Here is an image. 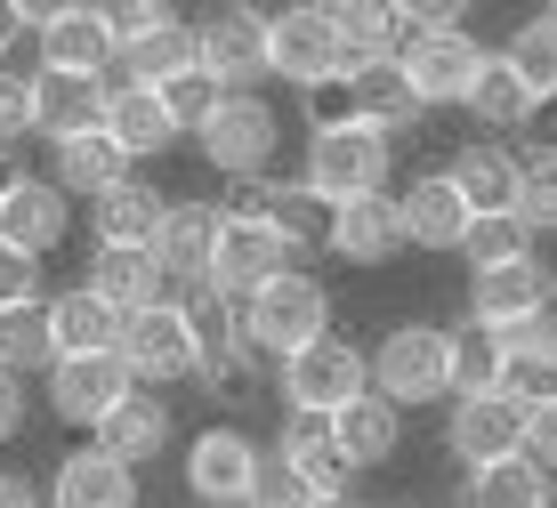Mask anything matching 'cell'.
<instances>
[{
  "label": "cell",
  "instance_id": "cell-1",
  "mask_svg": "<svg viewBox=\"0 0 557 508\" xmlns=\"http://www.w3.org/2000/svg\"><path fill=\"white\" fill-rule=\"evenodd\" d=\"M243 339H251V356L267 363H292L299 347H315L323 331H332V290H323L307 267H292V275H275L267 290H251V299L235 307Z\"/></svg>",
  "mask_w": 557,
  "mask_h": 508
},
{
  "label": "cell",
  "instance_id": "cell-2",
  "mask_svg": "<svg viewBox=\"0 0 557 508\" xmlns=\"http://www.w3.org/2000/svg\"><path fill=\"white\" fill-rule=\"evenodd\" d=\"M388 170H396V138L363 122H323L307 129V153H299V186L323 194V202H356V194H388Z\"/></svg>",
  "mask_w": 557,
  "mask_h": 508
},
{
  "label": "cell",
  "instance_id": "cell-3",
  "mask_svg": "<svg viewBox=\"0 0 557 508\" xmlns=\"http://www.w3.org/2000/svg\"><path fill=\"white\" fill-rule=\"evenodd\" d=\"M363 371H372V396L412 412V404H445L453 396V331L436 323H396L380 347H363Z\"/></svg>",
  "mask_w": 557,
  "mask_h": 508
},
{
  "label": "cell",
  "instance_id": "cell-4",
  "mask_svg": "<svg viewBox=\"0 0 557 508\" xmlns=\"http://www.w3.org/2000/svg\"><path fill=\"white\" fill-rule=\"evenodd\" d=\"M275 387H283V412L292 420H332L348 412L356 396H372V371H363V347L323 331L315 347H299L292 363H275Z\"/></svg>",
  "mask_w": 557,
  "mask_h": 508
},
{
  "label": "cell",
  "instance_id": "cell-5",
  "mask_svg": "<svg viewBox=\"0 0 557 508\" xmlns=\"http://www.w3.org/2000/svg\"><path fill=\"white\" fill-rule=\"evenodd\" d=\"M195 146H202V162L219 170L226 186L235 178H267V162H275V146H283V122H275V106H267L259 89H226L219 113L195 129Z\"/></svg>",
  "mask_w": 557,
  "mask_h": 508
},
{
  "label": "cell",
  "instance_id": "cell-6",
  "mask_svg": "<svg viewBox=\"0 0 557 508\" xmlns=\"http://www.w3.org/2000/svg\"><path fill=\"white\" fill-rule=\"evenodd\" d=\"M267 73H283L292 89H315V97L348 82L339 33H332V16H323L315 0H299V9H275V16H267Z\"/></svg>",
  "mask_w": 557,
  "mask_h": 508
},
{
  "label": "cell",
  "instance_id": "cell-7",
  "mask_svg": "<svg viewBox=\"0 0 557 508\" xmlns=\"http://www.w3.org/2000/svg\"><path fill=\"white\" fill-rule=\"evenodd\" d=\"M113 356L129 363V380H138V387L162 396L170 380H195L202 331H195V315H186L178 299H162V307H146V315H122V347H113Z\"/></svg>",
  "mask_w": 557,
  "mask_h": 508
},
{
  "label": "cell",
  "instance_id": "cell-8",
  "mask_svg": "<svg viewBox=\"0 0 557 508\" xmlns=\"http://www.w3.org/2000/svg\"><path fill=\"white\" fill-rule=\"evenodd\" d=\"M195 65L219 89H251L259 73H267V9H243V0L210 9L202 25H195Z\"/></svg>",
  "mask_w": 557,
  "mask_h": 508
},
{
  "label": "cell",
  "instance_id": "cell-9",
  "mask_svg": "<svg viewBox=\"0 0 557 508\" xmlns=\"http://www.w3.org/2000/svg\"><path fill=\"white\" fill-rule=\"evenodd\" d=\"M445 444L460 468H493V460H517L525 453V396H453V420H445Z\"/></svg>",
  "mask_w": 557,
  "mask_h": 508
},
{
  "label": "cell",
  "instance_id": "cell-10",
  "mask_svg": "<svg viewBox=\"0 0 557 508\" xmlns=\"http://www.w3.org/2000/svg\"><path fill=\"white\" fill-rule=\"evenodd\" d=\"M292 243H283L275 226H251V219H219V250H210V283H219V299H251L267 290L275 275H292Z\"/></svg>",
  "mask_w": 557,
  "mask_h": 508
},
{
  "label": "cell",
  "instance_id": "cell-11",
  "mask_svg": "<svg viewBox=\"0 0 557 508\" xmlns=\"http://www.w3.org/2000/svg\"><path fill=\"white\" fill-rule=\"evenodd\" d=\"M259 444L243 436V428H202L195 444H186V493H195L202 508H243L259 484Z\"/></svg>",
  "mask_w": 557,
  "mask_h": 508
},
{
  "label": "cell",
  "instance_id": "cell-12",
  "mask_svg": "<svg viewBox=\"0 0 557 508\" xmlns=\"http://www.w3.org/2000/svg\"><path fill=\"white\" fill-rule=\"evenodd\" d=\"M33 57H41L49 73H113V25L106 9H89V0H65V9H41L33 16Z\"/></svg>",
  "mask_w": 557,
  "mask_h": 508
},
{
  "label": "cell",
  "instance_id": "cell-13",
  "mask_svg": "<svg viewBox=\"0 0 557 508\" xmlns=\"http://www.w3.org/2000/svg\"><path fill=\"white\" fill-rule=\"evenodd\" d=\"M129 387H138V380H129L122 356H57L49 363V412L65 428H98Z\"/></svg>",
  "mask_w": 557,
  "mask_h": 508
},
{
  "label": "cell",
  "instance_id": "cell-14",
  "mask_svg": "<svg viewBox=\"0 0 557 508\" xmlns=\"http://www.w3.org/2000/svg\"><path fill=\"white\" fill-rule=\"evenodd\" d=\"M73 234V202L57 194L49 178H0V243L9 250H25V259H49L57 243Z\"/></svg>",
  "mask_w": 557,
  "mask_h": 508
},
{
  "label": "cell",
  "instance_id": "cell-15",
  "mask_svg": "<svg viewBox=\"0 0 557 508\" xmlns=\"http://www.w3.org/2000/svg\"><path fill=\"white\" fill-rule=\"evenodd\" d=\"M396 65H405L420 113H429V106H469V82H476V65H485V49H476V33L460 25V33H436V41L396 49Z\"/></svg>",
  "mask_w": 557,
  "mask_h": 508
},
{
  "label": "cell",
  "instance_id": "cell-16",
  "mask_svg": "<svg viewBox=\"0 0 557 508\" xmlns=\"http://www.w3.org/2000/svg\"><path fill=\"white\" fill-rule=\"evenodd\" d=\"M557 307V283L542 259H509V267H485L469 275V323L476 331H502V323H525V315H549Z\"/></svg>",
  "mask_w": 557,
  "mask_h": 508
},
{
  "label": "cell",
  "instance_id": "cell-17",
  "mask_svg": "<svg viewBox=\"0 0 557 508\" xmlns=\"http://www.w3.org/2000/svg\"><path fill=\"white\" fill-rule=\"evenodd\" d=\"M89 129H106V82L98 73L33 65V138L65 146V138H89Z\"/></svg>",
  "mask_w": 557,
  "mask_h": 508
},
{
  "label": "cell",
  "instance_id": "cell-18",
  "mask_svg": "<svg viewBox=\"0 0 557 508\" xmlns=\"http://www.w3.org/2000/svg\"><path fill=\"white\" fill-rule=\"evenodd\" d=\"M41 508H138V468L106 460L98 444H73V453L49 468Z\"/></svg>",
  "mask_w": 557,
  "mask_h": 508
},
{
  "label": "cell",
  "instance_id": "cell-19",
  "mask_svg": "<svg viewBox=\"0 0 557 508\" xmlns=\"http://www.w3.org/2000/svg\"><path fill=\"white\" fill-rule=\"evenodd\" d=\"M146 250H153V267H162L170 290L210 283V250H219V202H170Z\"/></svg>",
  "mask_w": 557,
  "mask_h": 508
},
{
  "label": "cell",
  "instance_id": "cell-20",
  "mask_svg": "<svg viewBox=\"0 0 557 508\" xmlns=\"http://www.w3.org/2000/svg\"><path fill=\"white\" fill-rule=\"evenodd\" d=\"M170 428H178V420H170V404L153 396V387H129V396L89 428V444H98L106 460H122V468H146V460L170 453Z\"/></svg>",
  "mask_w": 557,
  "mask_h": 508
},
{
  "label": "cell",
  "instance_id": "cell-21",
  "mask_svg": "<svg viewBox=\"0 0 557 508\" xmlns=\"http://www.w3.org/2000/svg\"><path fill=\"white\" fill-rule=\"evenodd\" d=\"M323 250L348 267H388L396 250H405V219H396V194H356V202L332 210V234H323Z\"/></svg>",
  "mask_w": 557,
  "mask_h": 508
},
{
  "label": "cell",
  "instance_id": "cell-22",
  "mask_svg": "<svg viewBox=\"0 0 557 508\" xmlns=\"http://www.w3.org/2000/svg\"><path fill=\"white\" fill-rule=\"evenodd\" d=\"M339 106H348V122L380 129V138H405V129L420 122V97H412V82H405V65H396V57L356 65L348 82H339Z\"/></svg>",
  "mask_w": 557,
  "mask_h": 508
},
{
  "label": "cell",
  "instance_id": "cell-23",
  "mask_svg": "<svg viewBox=\"0 0 557 508\" xmlns=\"http://www.w3.org/2000/svg\"><path fill=\"white\" fill-rule=\"evenodd\" d=\"M275 460L292 468V476L315 493L323 508H339L348 500V484H356V468H348V453L332 444V420H283V444H275Z\"/></svg>",
  "mask_w": 557,
  "mask_h": 508
},
{
  "label": "cell",
  "instance_id": "cell-24",
  "mask_svg": "<svg viewBox=\"0 0 557 508\" xmlns=\"http://www.w3.org/2000/svg\"><path fill=\"white\" fill-rule=\"evenodd\" d=\"M453 194L469 202V219H509L517 210V178H525V162H517L509 146H493V138H476V146H460L453 153Z\"/></svg>",
  "mask_w": 557,
  "mask_h": 508
},
{
  "label": "cell",
  "instance_id": "cell-25",
  "mask_svg": "<svg viewBox=\"0 0 557 508\" xmlns=\"http://www.w3.org/2000/svg\"><path fill=\"white\" fill-rule=\"evenodd\" d=\"M82 290H89V299H106L113 315H146V307L170 299V283H162V267H153V250H89Z\"/></svg>",
  "mask_w": 557,
  "mask_h": 508
},
{
  "label": "cell",
  "instance_id": "cell-26",
  "mask_svg": "<svg viewBox=\"0 0 557 508\" xmlns=\"http://www.w3.org/2000/svg\"><path fill=\"white\" fill-rule=\"evenodd\" d=\"M396 219H405L412 250H460L469 243V202L453 194L445 170H429V178H412V194H396Z\"/></svg>",
  "mask_w": 557,
  "mask_h": 508
},
{
  "label": "cell",
  "instance_id": "cell-27",
  "mask_svg": "<svg viewBox=\"0 0 557 508\" xmlns=\"http://www.w3.org/2000/svg\"><path fill=\"white\" fill-rule=\"evenodd\" d=\"M186 65H195V25H186V16H162L153 33H138V41L113 49V73H106V82H122V89H162L170 73H186Z\"/></svg>",
  "mask_w": 557,
  "mask_h": 508
},
{
  "label": "cell",
  "instance_id": "cell-28",
  "mask_svg": "<svg viewBox=\"0 0 557 508\" xmlns=\"http://www.w3.org/2000/svg\"><path fill=\"white\" fill-rule=\"evenodd\" d=\"M106 138L122 146V162H129V170H138V162H153V153L178 146V129H170V113H162V97H153V89H122V82H106Z\"/></svg>",
  "mask_w": 557,
  "mask_h": 508
},
{
  "label": "cell",
  "instance_id": "cell-29",
  "mask_svg": "<svg viewBox=\"0 0 557 508\" xmlns=\"http://www.w3.org/2000/svg\"><path fill=\"white\" fill-rule=\"evenodd\" d=\"M162 210H170V194H153L146 178H122L113 194L89 202V234H98V250H146Z\"/></svg>",
  "mask_w": 557,
  "mask_h": 508
},
{
  "label": "cell",
  "instance_id": "cell-30",
  "mask_svg": "<svg viewBox=\"0 0 557 508\" xmlns=\"http://www.w3.org/2000/svg\"><path fill=\"white\" fill-rule=\"evenodd\" d=\"M41 315H49L57 356H113V347H122V315H113L106 299H89L82 283L57 290V299H41Z\"/></svg>",
  "mask_w": 557,
  "mask_h": 508
},
{
  "label": "cell",
  "instance_id": "cell-31",
  "mask_svg": "<svg viewBox=\"0 0 557 508\" xmlns=\"http://www.w3.org/2000/svg\"><path fill=\"white\" fill-rule=\"evenodd\" d=\"M493 347H502L509 363V396H549L557 387V315H525V323H502L493 331Z\"/></svg>",
  "mask_w": 557,
  "mask_h": 508
},
{
  "label": "cell",
  "instance_id": "cell-32",
  "mask_svg": "<svg viewBox=\"0 0 557 508\" xmlns=\"http://www.w3.org/2000/svg\"><path fill=\"white\" fill-rule=\"evenodd\" d=\"M122 178H129L122 146H113L106 129H89V138H65V146H57V178H49V186L65 194V202H73V194H82V202H98V194H113Z\"/></svg>",
  "mask_w": 557,
  "mask_h": 508
},
{
  "label": "cell",
  "instance_id": "cell-33",
  "mask_svg": "<svg viewBox=\"0 0 557 508\" xmlns=\"http://www.w3.org/2000/svg\"><path fill=\"white\" fill-rule=\"evenodd\" d=\"M396 436H405V412H396V404H380V396H356L348 412H332V444L348 453L356 476L388 460V453H396Z\"/></svg>",
  "mask_w": 557,
  "mask_h": 508
},
{
  "label": "cell",
  "instance_id": "cell-34",
  "mask_svg": "<svg viewBox=\"0 0 557 508\" xmlns=\"http://www.w3.org/2000/svg\"><path fill=\"white\" fill-rule=\"evenodd\" d=\"M460 508H549V476L525 453L493 460V468H469V476H460Z\"/></svg>",
  "mask_w": 557,
  "mask_h": 508
},
{
  "label": "cell",
  "instance_id": "cell-35",
  "mask_svg": "<svg viewBox=\"0 0 557 508\" xmlns=\"http://www.w3.org/2000/svg\"><path fill=\"white\" fill-rule=\"evenodd\" d=\"M493 57H502V65L517 73V82L533 89V106H549V97H557V9L525 16V25H517V33H509V41L493 49Z\"/></svg>",
  "mask_w": 557,
  "mask_h": 508
},
{
  "label": "cell",
  "instance_id": "cell-36",
  "mask_svg": "<svg viewBox=\"0 0 557 508\" xmlns=\"http://www.w3.org/2000/svg\"><path fill=\"white\" fill-rule=\"evenodd\" d=\"M332 33H339V57L356 65H380V57H396V9H380V0H332Z\"/></svg>",
  "mask_w": 557,
  "mask_h": 508
},
{
  "label": "cell",
  "instance_id": "cell-37",
  "mask_svg": "<svg viewBox=\"0 0 557 508\" xmlns=\"http://www.w3.org/2000/svg\"><path fill=\"white\" fill-rule=\"evenodd\" d=\"M267 226L292 243V259H299V250H323V234H332V202H323V194H307L299 178H292V186L267 178Z\"/></svg>",
  "mask_w": 557,
  "mask_h": 508
},
{
  "label": "cell",
  "instance_id": "cell-38",
  "mask_svg": "<svg viewBox=\"0 0 557 508\" xmlns=\"http://www.w3.org/2000/svg\"><path fill=\"white\" fill-rule=\"evenodd\" d=\"M469 113H476L485 129H517V122H533L542 106H533V89L517 82V73H509L493 49H485V65H476V82H469Z\"/></svg>",
  "mask_w": 557,
  "mask_h": 508
},
{
  "label": "cell",
  "instance_id": "cell-39",
  "mask_svg": "<svg viewBox=\"0 0 557 508\" xmlns=\"http://www.w3.org/2000/svg\"><path fill=\"white\" fill-rule=\"evenodd\" d=\"M502 387H509V363L493 347V331L460 323L453 331V396H502Z\"/></svg>",
  "mask_w": 557,
  "mask_h": 508
},
{
  "label": "cell",
  "instance_id": "cell-40",
  "mask_svg": "<svg viewBox=\"0 0 557 508\" xmlns=\"http://www.w3.org/2000/svg\"><path fill=\"white\" fill-rule=\"evenodd\" d=\"M57 363V339H49V315L41 307H16V315H0V371L9 380H25V371H49Z\"/></svg>",
  "mask_w": 557,
  "mask_h": 508
},
{
  "label": "cell",
  "instance_id": "cell-41",
  "mask_svg": "<svg viewBox=\"0 0 557 508\" xmlns=\"http://www.w3.org/2000/svg\"><path fill=\"white\" fill-rule=\"evenodd\" d=\"M153 97H162V113H170V129H178V138H195V129L210 122V113H219V82H210V73L202 65H186V73H170V82L162 89H153Z\"/></svg>",
  "mask_w": 557,
  "mask_h": 508
},
{
  "label": "cell",
  "instance_id": "cell-42",
  "mask_svg": "<svg viewBox=\"0 0 557 508\" xmlns=\"http://www.w3.org/2000/svg\"><path fill=\"white\" fill-rule=\"evenodd\" d=\"M460 250H469V267H476V275H485V267L533 259V226L517 219V210H509V219H469V243H460Z\"/></svg>",
  "mask_w": 557,
  "mask_h": 508
},
{
  "label": "cell",
  "instance_id": "cell-43",
  "mask_svg": "<svg viewBox=\"0 0 557 508\" xmlns=\"http://www.w3.org/2000/svg\"><path fill=\"white\" fill-rule=\"evenodd\" d=\"M517 162H525V178H517V219L533 234H549L557 226V146H533V153H517Z\"/></svg>",
  "mask_w": 557,
  "mask_h": 508
},
{
  "label": "cell",
  "instance_id": "cell-44",
  "mask_svg": "<svg viewBox=\"0 0 557 508\" xmlns=\"http://www.w3.org/2000/svg\"><path fill=\"white\" fill-rule=\"evenodd\" d=\"M25 138H33V73L9 65V73H0V153L25 146Z\"/></svg>",
  "mask_w": 557,
  "mask_h": 508
},
{
  "label": "cell",
  "instance_id": "cell-45",
  "mask_svg": "<svg viewBox=\"0 0 557 508\" xmlns=\"http://www.w3.org/2000/svg\"><path fill=\"white\" fill-rule=\"evenodd\" d=\"M41 259H25V250L0 243V315H16V307H41Z\"/></svg>",
  "mask_w": 557,
  "mask_h": 508
},
{
  "label": "cell",
  "instance_id": "cell-46",
  "mask_svg": "<svg viewBox=\"0 0 557 508\" xmlns=\"http://www.w3.org/2000/svg\"><path fill=\"white\" fill-rule=\"evenodd\" d=\"M243 508H323V500L307 493V484H299L275 453H267V460H259V484H251V500H243Z\"/></svg>",
  "mask_w": 557,
  "mask_h": 508
},
{
  "label": "cell",
  "instance_id": "cell-47",
  "mask_svg": "<svg viewBox=\"0 0 557 508\" xmlns=\"http://www.w3.org/2000/svg\"><path fill=\"white\" fill-rule=\"evenodd\" d=\"M525 460L542 468V476H557V387L525 404Z\"/></svg>",
  "mask_w": 557,
  "mask_h": 508
},
{
  "label": "cell",
  "instance_id": "cell-48",
  "mask_svg": "<svg viewBox=\"0 0 557 508\" xmlns=\"http://www.w3.org/2000/svg\"><path fill=\"white\" fill-rule=\"evenodd\" d=\"M33 16H41L33 0H25V9H16V0H0V73L25 65V33H33Z\"/></svg>",
  "mask_w": 557,
  "mask_h": 508
},
{
  "label": "cell",
  "instance_id": "cell-49",
  "mask_svg": "<svg viewBox=\"0 0 557 508\" xmlns=\"http://www.w3.org/2000/svg\"><path fill=\"white\" fill-rule=\"evenodd\" d=\"M25 420H33L25 380H9V371H0V444H9V436H25Z\"/></svg>",
  "mask_w": 557,
  "mask_h": 508
},
{
  "label": "cell",
  "instance_id": "cell-50",
  "mask_svg": "<svg viewBox=\"0 0 557 508\" xmlns=\"http://www.w3.org/2000/svg\"><path fill=\"white\" fill-rule=\"evenodd\" d=\"M0 508H41V484H33V476H9V468H0Z\"/></svg>",
  "mask_w": 557,
  "mask_h": 508
},
{
  "label": "cell",
  "instance_id": "cell-51",
  "mask_svg": "<svg viewBox=\"0 0 557 508\" xmlns=\"http://www.w3.org/2000/svg\"><path fill=\"white\" fill-rule=\"evenodd\" d=\"M549 508H557V476H549Z\"/></svg>",
  "mask_w": 557,
  "mask_h": 508
},
{
  "label": "cell",
  "instance_id": "cell-52",
  "mask_svg": "<svg viewBox=\"0 0 557 508\" xmlns=\"http://www.w3.org/2000/svg\"><path fill=\"white\" fill-rule=\"evenodd\" d=\"M388 508H412V500H388Z\"/></svg>",
  "mask_w": 557,
  "mask_h": 508
},
{
  "label": "cell",
  "instance_id": "cell-53",
  "mask_svg": "<svg viewBox=\"0 0 557 508\" xmlns=\"http://www.w3.org/2000/svg\"><path fill=\"white\" fill-rule=\"evenodd\" d=\"M549 315H557V307H549Z\"/></svg>",
  "mask_w": 557,
  "mask_h": 508
}]
</instances>
